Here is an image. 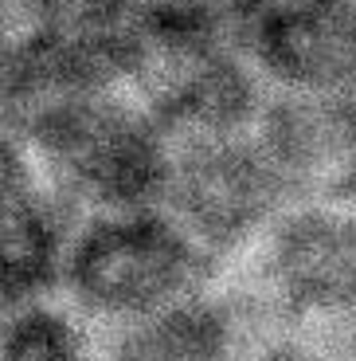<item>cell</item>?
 <instances>
[{"instance_id":"7","label":"cell","mask_w":356,"mask_h":361,"mask_svg":"<svg viewBox=\"0 0 356 361\" xmlns=\"http://www.w3.org/2000/svg\"><path fill=\"white\" fill-rule=\"evenodd\" d=\"M4 302L55 295L63 255L79 216L47 185L32 157L8 137L4 145Z\"/></svg>"},{"instance_id":"12","label":"cell","mask_w":356,"mask_h":361,"mask_svg":"<svg viewBox=\"0 0 356 361\" xmlns=\"http://www.w3.org/2000/svg\"><path fill=\"white\" fill-rule=\"evenodd\" d=\"M243 361H341L325 338L302 334V330H282V326H267L262 334L250 338Z\"/></svg>"},{"instance_id":"6","label":"cell","mask_w":356,"mask_h":361,"mask_svg":"<svg viewBox=\"0 0 356 361\" xmlns=\"http://www.w3.org/2000/svg\"><path fill=\"white\" fill-rule=\"evenodd\" d=\"M247 55L267 90L356 99V0H278Z\"/></svg>"},{"instance_id":"10","label":"cell","mask_w":356,"mask_h":361,"mask_svg":"<svg viewBox=\"0 0 356 361\" xmlns=\"http://www.w3.org/2000/svg\"><path fill=\"white\" fill-rule=\"evenodd\" d=\"M0 361H102V345L79 310L44 295L8 307Z\"/></svg>"},{"instance_id":"1","label":"cell","mask_w":356,"mask_h":361,"mask_svg":"<svg viewBox=\"0 0 356 361\" xmlns=\"http://www.w3.org/2000/svg\"><path fill=\"white\" fill-rule=\"evenodd\" d=\"M8 137L75 216L157 204L172 137L129 87L71 90L8 110Z\"/></svg>"},{"instance_id":"9","label":"cell","mask_w":356,"mask_h":361,"mask_svg":"<svg viewBox=\"0 0 356 361\" xmlns=\"http://www.w3.org/2000/svg\"><path fill=\"white\" fill-rule=\"evenodd\" d=\"M250 310L231 290H200L177 307L122 326L102 345V361H243Z\"/></svg>"},{"instance_id":"14","label":"cell","mask_w":356,"mask_h":361,"mask_svg":"<svg viewBox=\"0 0 356 361\" xmlns=\"http://www.w3.org/2000/svg\"><path fill=\"white\" fill-rule=\"evenodd\" d=\"M325 342H329L333 350L341 353V361H356V318H352L348 326H341L337 334H333V338H325Z\"/></svg>"},{"instance_id":"2","label":"cell","mask_w":356,"mask_h":361,"mask_svg":"<svg viewBox=\"0 0 356 361\" xmlns=\"http://www.w3.org/2000/svg\"><path fill=\"white\" fill-rule=\"evenodd\" d=\"M215 263L160 204L82 216L59 271V298L110 334L212 287Z\"/></svg>"},{"instance_id":"5","label":"cell","mask_w":356,"mask_h":361,"mask_svg":"<svg viewBox=\"0 0 356 361\" xmlns=\"http://www.w3.org/2000/svg\"><path fill=\"white\" fill-rule=\"evenodd\" d=\"M157 204L215 263H239L267 228L294 204L250 130L172 142Z\"/></svg>"},{"instance_id":"13","label":"cell","mask_w":356,"mask_h":361,"mask_svg":"<svg viewBox=\"0 0 356 361\" xmlns=\"http://www.w3.org/2000/svg\"><path fill=\"white\" fill-rule=\"evenodd\" d=\"M333 197L356 200V99H352V126H348V154H345V169H341V185Z\"/></svg>"},{"instance_id":"8","label":"cell","mask_w":356,"mask_h":361,"mask_svg":"<svg viewBox=\"0 0 356 361\" xmlns=\"http://www.w3.org/2000/svg\"><path fill=\"white\" fill-rule=\"evenodd\" d=\"M348 126H352V99L270 90L250 134L267 149L270 165L294 192V200H305L337 192L348 154Z\"/></svg>"},{"instance_id":"4","label":"cell","mask_w":356,"mask_h":361,"mask_svg":"<svg viewBox=\"0 0 356 361\" xmlns=\"http://www.w3.org/2000/svg\"><path fill=\"white\" fill-rule=\"evenodd\" d=\"M129 90L172 142L250 130L270 94L247 47L153 16L141 4Z\"/></svg>"},{"instance_id":"3","label":"cell","mask_w":356,"mask_h":361,"mask_svg":"<svg viewBox=\"0 0 356 361\" xmlns=\"http://www.w3.org/2000/svg\"><path fill=\"white\" fill-rule=\"evenodd\" d=\"M239 263V302L258 326L333 338L356 318V200H294Z\"/></svg>"},{"instance_id":"11","label":"cell","mask_w":356,"mask_h":361,"mask_svg":"<svg viewBox=\"0 0 356 361\" xmlns=\"http://www.w3.org/2000/svg\"><path fill=\"white\" fill-rule=\"evenodd\" d=\"M137 4L149 8L153 16L177 20V24L200 27V32H212V36L247 47L250 32L262 24V16L278 0H137Z\"/></svg>"}]
</instances>
